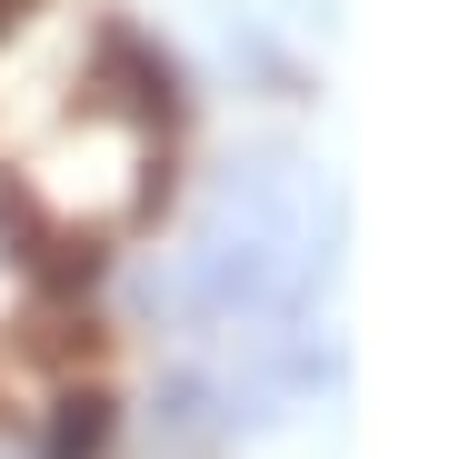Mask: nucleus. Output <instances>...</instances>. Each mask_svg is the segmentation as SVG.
<instances>
[{
    "label": "nucleus",
    "mask_w": 449,
    "mask_h": 459,
    "mask_svg": "<svg viewBox=\"0 0 449 459\" xmlns=\"http://www.w3.org/2000/svg\"><path fill=\"white\" fill-rule=\"evenodd\" d=\"M110 429H120L110 390H70V400L50 410V449H40V459H100V449H110Z\"/></svg>",
    "instance_id": "nucleus-1"
}]
</instances>
